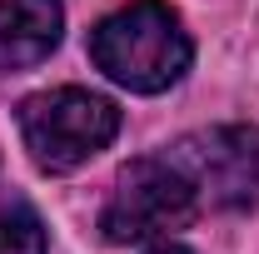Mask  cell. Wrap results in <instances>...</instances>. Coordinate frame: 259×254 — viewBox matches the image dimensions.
Returning <instances> with one entry per match:
<instances>
[{
  "label": "cell",
  "instance_id": "cell-4",
  "mask_svg": "<svg viewBox=\"0 0 259 254\" xmlns=\"http://www.w3.org/2000/svg\"><path fill=\"white\" fill-rule=\"evenodd\" d=\"M164 155L199 194V209L259 204V125H214L175 140Z\"/></svg>",
  "mask_w": 259,
  "mask_h": 254
},
{
  "label": "cell",
  "instance_id": "cell-1",
  "mask_svg": "<svg viewBox=\"0 0 259 254\" xmlns=\"http://www.w3.org/2000/svg\"><path fill=\"white\" fill-rule=\"evenodd\" d=\"M190 30L164 0H130L90 30V60L135 95H160L190 70Z\"/></svg>",
  "mask_w": 259,
  "mask_h": 254
},
{
  "label": "cell",
  "instance_id": "cell-5",
  "mask_svg": "<svg viewBox=\"0 0 259 254\" xmlns=\"http://www.w3.org/2000/svg\"><path fill=\"white\" fill-rule=\"evenodd\" d=\"M60 0H0V75L30 70L60 45Z\"/></svg>",
  "mask_w": 259,
  "mask_h": 254
},
{
  "label": "cell",
  "instance_id": "cell-2",
  "mask_svg": "<svg viewBox=\"0 0 259 254\" xmlns=\"http://www.w3.org/2000/svg\"><path fill=\"white\" fill-rule=\"evenodd\" d=\"M115 135H120V110L105 95L75 90V85L40 90V95H30L20 105V140H25L30 159L45 175L80 170Z\"/></svg>",
  "mask_w": 259,
  "mask_h": 254
},
{
  "label": "cell",
  "instance_id": "cell-3",
  "mask_svg": "<svg viewBox=\"0 0 259 254\" xmlns=\"http://www.w3.org/2000/svg\"><path fill=\"white\" fill-rule=\"evenodd\" d=\"M204 215L194 185L175 170L169 155H145L130 159L110 190V204L100 215V229L110 244H150L169 239L175 229H185Z\"/></svg>",
  "mask_w": 259,
  "mask_h": 254
},
{
  "label": "cell",
  "instance_id": "cell-6",
  "mask_svg": "<svg viewBox=\"0 0 259 254\" xmlns=\"http://www.w3.org/2000/svg\"><path fill=\"white\" fill-rule=\"evenodd\" d=\"M0 254H45V224L20 199H0Z\"/></svg>",
  "mask_w": 259,
  "mask_h": 254
},
{
  "label": "cell",
  "instance_id": "cell-7",
  "mask_svg": "<svg viewBox=\"0 0 259 254\" xmlns=\"http://www.w3.org/2000/svg\"><path fill=\"white\" fill-rule=\"evenodd\" d=\"M150 254H190V249H180V244H160V249H150Z\"/></svg>",
  "mask_w": 259,
  "mask_h": 254
}]
</instances>
